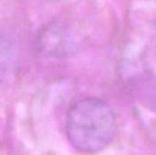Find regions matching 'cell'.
I'll list each match as a JSON object with an SVG mask.
<instances>
[{
	"instance_id": "cell-1",
	"label": "cell",
	"mask_w": 156,
	"mask_h": 155,
	"mask_svg": "<svg viewBox=\"0 0 156 155\" xmlns=\"http://www.w3.org/2000/svg\"><path fill=\"white\" fill-rule=\"evenodd\" d=\"M117 132V119L112 108L97 98L75 102L66 118V135L71 146L81 153L95 154L105 150Z\"/></svg>"
}]
</instances>
